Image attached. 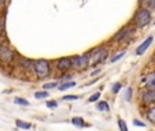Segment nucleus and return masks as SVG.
Masks as SVG:
<instances>
[{
  "label": "nucleus",
  "instance_id": "obj_29",
  "mask_svg": "<svg viewBox=\"0 0 155 131\" xmlns=\"http://www.w3.org/2000/svg\"><path fill=\"white\" fill-rule=\"evenodd\" d=\"M98 72H99V70H97V71H94L93 74H91V77H94V75H97V74H98Z\"/></svg>",
  "mask_w": 155,
  "mask_h": 131
},
{
  "label": "nucleus",
  "instance_id": "obj_1",
  "mask_svg": "<svg viewBox=\"0 0 155 131\" xmlns=\"http://www.w3.org/2000/svg\"><path fill=\"white\" fill-rule=\"evenodd\" d=\"M151 22V11L148 8H139L134 16V23L137 27H143Z\"/></svg>",
  "mask_w": 155,
  "mask_h": 131
},
{
  "label": "nucleus",
  "instance_id": "obj_26",
  "mask_svg": "<svg viewBox=\"0 0 155 131\" xmlns=\"http://www.w3.org/2000/svg\"><path fill=\"white\" fill-rule=\"evenodd\" d=\"M134 124L135 126H139V127H146V124L142 123V122H139V120H134Z\"/></svg>",
  "mask_w": 155,
  "mask_h": 131
},
{
  "label": "nucleus",
  "instance_id": "obj_14",
  "mask_svg": "<svg viewBox=\"0 0 155 131\" xmlns=\"http://www.w3.org/2000/svg\"><path fill=\"white\" fill-rule=\"evenodd\" d=\"M147 119L150 122H153V123H155V107H151L147 111Z\"/></svg>",
  "mask_w": 155,
  "mask_h": 131
},
{
  "label": "nucleus",
  "instance_id": "obj_6",
  "mask_svg": "<svg viewBox=\"0 0 155 131\" xmlns=\"http://www.w3.org/2000/svg\"><path fill=\"white\" fill-rule=\"evenodd\" d=\"M90 64V56L88 55H79L72 59V67L76 70H83Z\"/></svg>",
  "mask_w": 155,
  "mask_h": 131
},
{
  "label": "nucleus",
  "instance_id": "obj_12",
  "mask_svg": "<svg viewBox=\"0 0 155 131\" xmlns=\"http://www.w3.org/2000/svg\"><path fill=\"white\" fill-rule=\"evenodd\" d=\"M76 86V82L75 81H71V82H67V83H61V86L59 88V90H68V89H71V88H75Z\"/></svg>",
  "mask_w": 155,
  "mask_h": 131
},
{
  "label": "nucleus",
  "instance_id": "obj_17",
  "mask_svg": "<svg viewBox=\"0 0 155 131\" xmlns=\"http://www.w3.org/2000/svg\"><path fill=\"white\" fill-rule=\"evenodd\" d=\"M34 97L38 98V100H41V98H46V97H49V94H48V91H37V93L34 94Z\"/></svg>",
  "mask_w": 155,
  "mask_h": 131
},
{
  "label": "nucleus",
  "instance_id": "obj_15",
  "mask_svg": "<svg viewBox=\"0 0 155 131\" xmlns=\"http://www.w3.org/2000/svg\"><path fill=\"white\" fill-rule=\"evenodd\" d=\"M97 109L107 111V109H109V104H107L106 101H101V102H98V104H97Z\"/></svg>",
  "mask_w": 155,
  "mask_h": 131
},
{
  "label": "nucleus",
  "instance_id": "obj_24",
  "mask_svg": "<svg viewBox=\"0 0 155 131\" xmlns=\"http://www.w3.org/2000/svg\"><path fill=\"white\" fill-rule=\"evenodd\" d=\"M46 107L48 108H57V102L56 101H48L46 102Z\"/></svg>",
  "mask_w": 155,
  "mask_h": 131
},
{
  "label": "nucleus",
  "instance_id": "obj_19",
  "mask_svg": "<svg viewBox=\"0 0 155 131\" xmlns=\"http://www.w3.org/2000/svg\"><path fill=\"white\" fill-rule=\"evenodd\" d=\"M99 96H101V93H99V91H97L95 94H93V96H91L90 98H88V102H94V101H97V100L99 98Z\"/></svg>",
  "mask_w": 155,
  "mask_h": 131
},
{
  "label": "nucleus",
  "instance_id": "obj_8",
  "mask_svg": "<svg viewBox=\"0 0 155 131\" xmlns=\"http://www.w3.org/2000/svg\"><path fill=\"white\" fill-rule=\"evenodd\" d=\"M153 41H154V38L151 37V36H150V37H147V38H146V40H144V43H142L139 47H137V49H136V55H139V56H140V55H143V53H144V52L147 51L148 48H150V45H151V44H153Z\"/></svg>",
  "mask_w": 155,
  "mask_h": 131
},
{
  "label": "nucleus",
  "instance_id": "obj_28",
  "mask_svg": "<svg viewBox=\"0 0 155 131\" xmlns=\"http://www.w3.org/2000/svg\"><path fill=\"white\" fill-rule=\"evenodd\" d=\"M2 33H3V22L0 19V36H2Z\"/></svg>",
  "mask_w": 155,
  "mask_h": 131
},
{
  "label": "nucleus",
  "instance_id": "obj_21",
  "mask_svg": "<svg viewBox=\"0 0 155 131\" xmlns=\"http://www.w3.org/2000/svg\"><path fill=\"white\" fill-rule=\"evenodd\" d=\"M56 85H57V83H56V82L45 83V85H44V89H45V90H48V89H52V88H56Z\"/></svg>",
  "mask_w": 155,
  "mask_h": 131
},
{
  "label": "nucleus",
  "instance_id": "obj_20",
  "mask_svg": "<svg viewBox=\"0 0 155 131\" xmlns=\"http://www.w3.org/2000/svg\"><path fill=\"white\" fill-rule=\"evenodd\" d=\"M124 55H125V52H120V53H117L116 56H113V57H112V62H117V60H118V59H121V57H123Z\"/></svg>",
  "mask_w": 155,
  "mask_h": 131
},
{
  "label": "nucleus",
  "instance_id": "obj_32",
  "mask_svg": "<svg viewBox=\"0 0 155 131\" xmlns=\"http://www.w3.org/2000/svg\"><path fill=\"white\" fill-rule=\"evenodd\" d=\"M154 23H155V22H154Z\"/></svg>",
  "mask_w": 155,
  "mask_h": 131
},
{
  "label": "nucleus",
  "instance_id": "obj_30",
  "mask_svg": "<svg viewBox=\"0 0 155 131\" xmlns=\"http://www.w3.org/2000/svg\"><path fill=\"white\" fill-rule=\"evenodd\" d=\"M2 5H4V3H3V2H0V7H2Z\"/></svg>",
  "mask_w": 155,
  "mask_h": 131
},
{
  "label": "nucleus",
  "instance_id": "obj_31",
  "mask_svg": "<svg viewBox=\"0 0 155 131\" xmlns=\"http://www.w3.org/2000/svg\"><path fill=\"white\" fill-rule=\"evenodd\" d=\"M2 47H3V45H2V41H0V49H2Z\"/></svg>",
  "mask_w": 155,
  "mask_h": 131
},
{
  "label": "nucleus",
  "instance_id": "obj_5",
  "mask_svg": "<svg viewBox=\"0 0 155 131\" xmlns=\"http://www.w3.org/2000/svg\"><path fill=\"white\" fill-rule=\"evenodd\" d=\"M132 36H134V29H132L131 26H125V27H123L114 37H113V41H117V43L128 41Z\"/></svg>",
  "mask_w": 155,
  "mask_h": 131
},
{
  "label": "nucleus",
  "instance_id": "obj_25",
  "mask_svg": "<svg viewBox=\"0 0 155 131\" xmlns=\"http://www.w3.org/2000/svg\"><path fill=\"white\" fill-rule=\"evenodd\" d=\"M144 5H148V7H151V8H155V2H146V3H143Z\"/></svg>",
  "mask_w": 155,
  "mask_h": 131
},
{
  "label": "nucleus",
  "instance_id": "obj_9",
  "mask_svg": "<svg viewBox=\"0 0 155 131\" xmlns=\"http://www.w3.org/2000/svg\"><path fill=\"white\" fill-rule=\"evenodd\" d=\"M142 100L144 104H154L155 102V91L147 90L142 94Z\"/></svg>",
  "mask_w": 155,
  "mask_h": 131
},
{
  "label": "nucleus",
  "instance_id": "obj_3",
  "mask_svg": "<svg viewBox=\"0 0 155 131\" xmlns=\"http://www.w3.org/2000/svg\"><path fill=\"white\" fill-rule=\"evenodd\" d=\"M90 56V64L91 66H97L98 63L104 62L107 56V49L105 47H98V48L93 49V51L88 53Z\"/></svg>",
  "mask_w": 155,
  "mask_h": 131
},
{
  "label": "nucleus",
  "instance_id": "obj_7",
  "mask_svg": "<svg viewBox=\"0 0 155 131\" xmlns=\"http://www.w3.org/2000/svg\"><path fill=\"white\" fill-rule=\"evenodd\" d=\"M71 67H72V59H70V57H63L56 62V68L61 72L68 71Z\"/></svg>",
  "mask_w": 155,
  "mask_h": 131
},
{
  "label": "nucleus",
  "instance_id": "obj_13",
  "mask_svg": "<svg viewBox=\"0 0 155 131\" xmlns=\"http://www.w3.org/2000/svg\"><path fill=\"white\" fill-rule=\"evenodd\" d=\"M15 124H16L18 127H21V129H25V130L31 129V124L27 123V122H23V120H16V122H15Z\"/></svg>",
  "mask_w": 155,
  "mask_h": 131
},
{
  "label": "nucleus",
  "instance_id": "obj_18",
  "mask_svg": "<svg viewBox=\"0 0 155 131\" xmlns=\"http://www.w3.org/2000/svg\"><path fill=\"white\" fill-rule=\"evenodd\" d=\"M118 127H120V131H128V127L123 119H118Z\"/></svg>",
  "mask_w": 155,
  "mask_h": 131
},
{
  "label": "nucleus",
  "instance_id": "obj_2",
  "mask_svg": "<svg viewBox=\"0 0 155 131\" xmlns=\"http://www.w3.org/2000/svg\"><path fill=\"white\" fill-rule=\"evenodd\" d=\"M33 68H34V72L38 78H46L49 75V72H51V64H49V62L45 59L34 62Z\"/></svg>",
  "mask_w": 155,
  "mask_h": 131
},
{
  "label": "nucleus",
  "instance_id": "obj_16",
  "mask_svg": "<svg viewBox=\"0 0 155 131\" xmlns=\"http://www.w3.org/2000/svg\"><path fill=\"white\" fill-rule=\"evenodd\" d=\"M14 102L18 105H23V107H27V105H29V101L25 98H21V97H16V98L14 100Z\"/></svg>",
  "mask_w": 155,
  "mask_h": 131
},
{
  "label": "nucleus",
  "instance_id": "obj_10",
  "mask_svg": "<svg viewBox=\"0 0 155 131\" xmlns=\"http://www.w3.org/2000/svg\"><path fill=\"white\" fill-rule=\"evenodd\" d=\"M144 82H146V86H147L148 90L155 91V72H151V74H148L147 77H146Z\"/></svg>",
  "mask_w": 155,
  "mask_h": 131
},
{
  "label": "nucleus",
  "instance_id": "obj_22",
  "mask_svg": "<svg viewBox=\"0 0 155 131\" xmlns=\"http://www.w3.org/2000/svg\"><path fill=\"white\" fill-rule=\"evenodd\" d=\"M120 89H121V83H114V85H113L112 91L113 93H117V91H120Z\"/></svg>",
  "mask_w": 155,
  "mask_h": 131
},
{
  "label": "nucleus",
  "instance_id": "obj_4",
  "mask_svg": "<svg viewBox=\"0 0 155 131\" xmlns=\"http://www.w3.org/2000/svg\"><path fill=\"white\" fill-rule=\"evenodd\" d=\"M14 57H15V53H14L12 49L8 45H3L2 49H0V62L3 64H10L14 60Z\"/></svg>",
  "mask_w": 155,
  "mask_h": 131
},
{
  "label": "nucleus",
  "instance_id": "obj_11",
  "mask_svg": "<svg viewBox=\"0 0 155 131\" xmlns=\"http://www.w3.org/2000/svg\"><path fill=\"white\" fill-rule=\"evenodd\" d=\"M72 124L76 127H79V129H82V127H84V120H83L82 118H79V116H76V118H72Z\"/></svg>",
  "mask_w": 155,
  "mask_h": 131
},
{
  "label": "nucleus",
  "instance_id": "obj_27",
  "mask_svg": "<svg viewBox=\"0 0 155 131\" xmlns=\"http://www.w3.org/2000/svg\"><path fill=\"white\" fill-rule=\"evenodd\" d=\"M125 97H127V100H131V89H129V90H128V91H127Z\"/></svg>",
  "mask_w": 155,
  "mask_h": 131
},
{
  "label": "nucleus",
  "instance_id": "obj_23",
  "mask_svg": "<svg viewBox=\"0 0 155 131\" xmlns=\"http://www.w3.org/2000/svg\"><path fill=\"white\" fill-rule=\"evenodd\" d=\"M63 100L64 101H72V100H78V96H65L63 97Z\"/></svg>",
  "mask_w": 155,
  "mask_h": 131
}]
</instances>
